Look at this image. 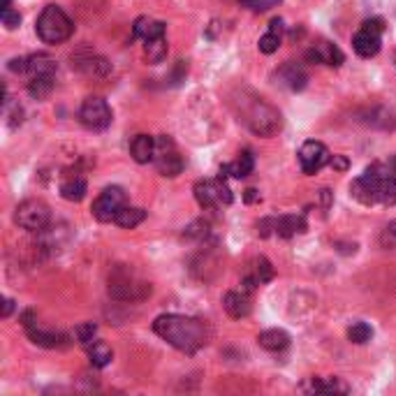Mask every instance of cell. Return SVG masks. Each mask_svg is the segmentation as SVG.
<instances>
[{
	"label": "cell",
	"instance_id": "cell-1",
	"mask_svg": "<svg viewBox=\"0 0 396 396\" xmlns=\"http://www.w3.org/2000/svg\"><path fill=\"white\" fill-rule=\"evenodd\" d=\"M153 332L163 341L170 343L172 348L185 352V355H195L197 350L206 348L214 336L206 320L179 315V313L158 315L153 320Z\"/></svg>",
	"mask_w": 396,
	"mask_h": 396
},
{
	"label": "cell",
	"instance_id": "cell-2",
	"mask_svg": "<svg viewBox=\"0 0 396 396\" xmlns=\"http://www.w3.org/2000/svg\"><path fill=\"white\" fill-rule=\"evenodd\" d=\"M350 195L366 206L396 204V156L366 167L350 185Z\"/></svg>",
	"mask_w": 396,
	"mask_h": 396
},
{
	"label": "cell",
	"instance_id": "cell-3",
	"mask_svg": "<svg viewBox=\"0 0 396 396\" xmlns=\"http://www.w3.org/2000/svg\"><path fill=\"white\" fill-rule=\"evenodd\" d=\"M232 103L237 107L239 121L246 125L252 134H257V137H274V134L283 128L281 112L269 105L267 100L250 93V98L241 95V100H232Z\"/></svg>",
	"mask_w": 396,
	"mask_h": 396
},
{
	"label": "cell",
	"instance_id": "cell-4",
	"mask_svg": "<svg viewBox=\"0 0 396 396\" xmlns=\"http://www.w3.org/2000/svg\"><path fill=\"white\" fill-rule=\"evenodd\" d=\"M151 292H153L151 283L141 281L130 267L119 264L109 274V297L116 301H144L151 297Z\"/></svg>",
	"mask_w": 396,
	"mask_h": 396
},
{
	"label": "cell",
	"instance_id": "cell-5",
	"mask_svg": "<svg viewBox=\"0 0 396 396\" xmlns=\"http://www.w3.org/2000/svg\"><path fill=\"white\" fill-rule=\"evenodd\" d=\"M35 33H37V37L45 42V45H61V42L72 37L74 23H72L70 16L65 14L63 7L47 5L45 10L40 12V16H37Z\"/></svg>",
	"mask_w": 396,
	"mask_h": 396
},
{
	"label": "cell",
	"instance_id": "cell-6",
	"mask_svg": "<svg viewBox=\"0 0 396 396\" xmlns=\"http://www.w3.org/2000/svg\"><path fill=\"white\" fill-rule=\"evenodd\" d=\"M14 223L26 232L42 234L45 230H49V225H52V209H49L42 199H26L16 206Z\"/></svg>",
	"mask_w": 396,
	"mask_h": 396
},
{
	"label": "cell",
	"instance_id": "cell-7",
	"mask_svg": "<svg viewBox=\"0 0 396 396\" xmlns=\"http://www.w3.org/2000/svg\"><path fill=\"white\" fill-rule=\"evenodd\" d=\"M195 199L202 209H216L230 206L234 202V195L225 181V176H218V179H204L195 183Z\"/></svg>",
	"mask_w": 396,
	"mask_h": 396
},
{
	"label": "cell",
	"instance_id": "cell-8",
	"mask_svg": "<svg viewBox=\"0 0 396 396\" xmlns=\"http://www.w3.org/2000/svg\"><path fill=\"white\" fill-rule=\"evenodd\" d=\"M383 33L385 21L383 19H368L359 26V30L352 37V49L361 58H373L383 47Z\"/></svg>",
	"mask_w": 396,
	"mask_h": 396
},
{
	"label": "cell",
	"instance_id": "cell-9",
	"mask_svg": "<svg viewBox=\"0 0 396 396\" xmlns=\"http://www.w3.org/2000/svg\"><path fill=\"white\" fill-rule=\"evenodd\" d=\"M112 107L107 105L105 98H98V95H91L81 103L79 107V123L83 125L86 130L93 132H100V130H107L109 125H112Z\"/></svg>",
	"mask_w": 396,
	"mask_h": 396
},
{
	"label": "cell",
	"instance_id": "cell-10",
	"mask_svg": "<svg viewBox=\"0 0 396 396\" xmlns=\"http://www.w3.org/2000/svg\"><path fill=\"white\" fill-rule=\"evenodd\" d=\"M153 163H156V170L163 176H170V179H174V176H179L183 172V158H181L172 137H167V134L156 137Z\"/></svg>",
	"mask_w": 396,
	"mask_h": 396
},
{
	"label": "cell",
	"instance_id": "cell-11",
	"mask_svg": "<svg viewBox=\"0 0 396 396\" xmlns=\"http://www.w3.org/2000/svg\"><path fill=\"white\" fill-rule=\"evenodd\" d=\"M123 206H125V192H123V188H119V185H109V188H105L95 197V202H93L91 214L100 223H112L114 218H116V214H119Z\"/></svg>",
	"mask_w": 396,
	"mask_h": 396
},
{
	"label": "cell",
	"instance_id": "cell-12",
	"mask_svg": "<svg viewBox=\"0 0 396 396\" xmlns=\"http://www.w3.org/2000/svg\"><path fill=\"white\" fill-rule=\"evenodd\" d=\"M330 160H332V153L322 141L308 139L299 148V165H301V172L304 174L320 172L325 165H330Z\"/></svg>",
	"mask_w": 396,
	"mask_h": 396
},
{
	"label": "cell",
	"instance_id": "cell-13",
	"mask_svg": "<svg viewBox=\"0 0 396 396\" xmlns=\"http://www.w3.org/2000/svg\"><path fill=\"white\" fill-rule=\"evenodd\" d=\"M274 278V267H272V262H269L267 257H255L250 262V267H248V272H246V276H243V281H241V290L243 292H252L257 288V285H264V283H269Z\"/></svg>",
	"mask_w": 396,
	"mask_h": 396
},
{
	"label": "cell",
	"instance_id": "cell-14",
	"mask_svg": "<svg viewBox=\"0 0 396 396\" xmlns=\"http://www.w3.org/2000/svg\"><path fill=\"white\" fill-rule=\"evenodd\" d=\"M306 58L310 63H322V65H332V67H341L343 61H345L341 49L336 45H332V42H327V40L318 42L313 49H308Z\"/></svg>",
	"mask_w": 396,
	"mask_h": 396
},
{
	"label": "cell",
	"instance_id": "cell-15",
	"mask_svg": "<svg viewBox=\"0 0 396 396\" xmlns=\"http://www.w3.org/2000/svg\"><path fill=\"white\" fill-rule=\"evenodd\" d=\"M276 79H281L283 86H288L290 91H304L308 83V74L299 63L288 61L276 72Z\"/></svg>",
	"mask_w": 396,
	"mask_h": 396
},
{
	"label": "cell",
	"instance_id": "cell-16",
	"mask_svg": "<svg viewBox=\"0 0 396 396\" xmlns=\"http://www.w3.org/2000/svg\"><path fill=\"white\" fill-rule=\"evenodd\" d=\"M26 332H28V339L35 343V345H40V348L61 350V348H67V345H70L67 336L61 334V332H45V330H40L37 325L26 327Z\"/></svg>",
	"mask_w": 396,
	"mask_h": 396
},
{
	"label": "cell",
	"instance_id": "cell-17",
	"mask_svg": "<svg viewBox=\"0 0 396 396\" xmlns=\"http://www.w3.org/2000/svg\"><path fill=\"white\" fill-rule=\"evenodd\" d=\"M223 306L227 310V315L234 318V320H241V318H248L252 304H250V294L248 292H227L225 299H223Z\"/></svg>",
	"mask_w": 396,
	"mask_h": 396
},
{
	"label": "cell",
	"instance_id": "cell-18",
	"mask_svg": "<svg viewBox=\"0 0 396 396\" xmlns=\"http://www.w3.org/2000/svg\"><path fill=\"white\" fill-rule=\"evenodd\" d=\"M306 232V218L304 216H281L274 218V234L283 239H290L294 234Z\"/></svg>",
	"mask_w": 396,
	"mask_h": 396
},
{
	"label": "cell",
	"instance_id": "cell-19",
	"mask_svg": "<svg viewBox=\"0 0 396 396\" xmlns=\"http://www.w3.org/2000/svg\"><path fill=\"white\" fill-rule=\"evenodd\" d=\"M255 170V158H252L250 151H243V153L234 160L230 165H223L221 167V176H234V179H246L248 174H252Z\"/></svg>",
	"mask_w": 396,
	"mask_h": 396
},
{
	"label": "cell",
	"instance_id": "cell-20",
	"mask_svg": "<svg viewBox=\"0 0 396 396\" xmlns=\"http://www.w3.org/2000/svg\"><path fill=\"white\" fill-rule=\"evenodd\" d=\"M132 35L139 37V40H156V37H163L165 35V23L158 21V19H151V16H139L137 21H134L132 26Z\"/></svg>",
	"mask_w": 396,
	"mask_h": 396
},
{
	"label": "cell",
	"instance_id": "cell-21",
	"mask_svg": "<svg viewBox=\"0 0 396 396\" xmlns=\"http://www.w3.org/2000/svg\"><path fill=\"white\" fill-rule=\"evenodd\" d=\"M130 153H132V158L137 160L139 165L153 163V156H156V139L148 137V134H137V137L132 139V144H130Z\"/></svg>",
	"mask_w": 396,
	"mask_h": 396
},
{
	"label": "cell",
	"instance_id": "cell-22",
	"mask_svg": "<svg viewBox=\"0 0 396 396\" xmlns=\"http://www.w3.org/2000/svg\"><path fill=\"white\" fill-rule=\"evenodd\" d=\"M86 190H88V185H86V179H83L81 174L65 176L63 183H61V195L67 202H81L83 197H86Z\"/></svg>",
	"mask_w": 396,
	"mask_h": 396
},
{
	"label": "cell",
	"instance_id": "cell-23",
	"mask_svg": "<svg viewBox=\"0 0 396 396\" xmlns=\"http://www.w3.org/2000/svg\"><path fill=\"white\" fill-rule=\"evenodd\" d=\"M283 30H285L283 19H272V23H269V30L257 42L260 52H262V54L278 52V47H281V40H283Z\"/></svg>",
	"mask_w": 396,
	"mask_h": 396
},
{
	"label": "cell",
	"instance_id": "cell-24",
	"mask_svg": "<svg viewBox=\"0 0 396 396\" xmlns=\"http://www.w3.org/2000/svg\"><path fill=\"white\" fill-rule=\"evenodd\" d=\"M260 348H264L269 352H281L290 345V334L283 330H267L257 336Z\"/></svg>",
	"mask_w": 396,
	"mask_h": 396
},
{
	"label": "cell",
	"instance_id": "cell-25",
	"mask_svg": "<svg viewBox=\"0 0 396 396\" xmlns=\"http://www.w3.org/2000/svg\"><path fill=\"white\" fill-rule=\"evenodd\" d=\"M56 61L49 54H33L28 56V77H47V74H56Z\"/></svg>",
	"mask_w": 396,
	"mask_h": 396
},
{
	"label": "cell",
	"instance_id": "cell-26",
	"mask_svg": "<svg viewBox=\"0 0 396 396\" xmlns=\"http://www.w3.org/2000/svg\"><path fill=\"white\" fill-rule=\"evenodd\" d=\"M144 218H146V211L144 209H139V206H128L125 204L119 214H116L114 218V223L123 227V230H134L137 225L144 223Z\"/></svg>",
	"mask_w": 396,
	"mask_h": 396
},
{
	"label": "cell",
	"instance_id": "cell-27",
	"mask_svg": "<svg viewBox=\"0 0 396 396\" xmlns=\"http://www.w3.org/2000/svg\"><path fill=\"white\" fill-rule=\"evenodd\" d=\"M88 359H91V364L95 366V368H105V366L112 364L114 350L109 348L105 341H93L88 345Z\"/></svg>",
	"mask_w": 396,
	"mask_h": 396
},
{
	"label": "cell",
	"instance_id": "cell-28",
	"mask_svg": "<svg viewBox=\"0 0 396 396\" xmlns=\"http://www.w3.org/2000/svg\"><path fill=\"white\" fill-rule=\"evenodd\" d=\"M306 390H310V392H327V394H336V392L348 394L350 387L345 385L341 378H313Z\"/></svg>",
	"mask_w": 396,
	"mask_h": 396
},
{
	"label": "cell",
	"instance_id": "cell-29",
	"mask_svg": "<svg viewBox=\"0 0 396 396\" xmlns=\"http://www.w3.org/2000/svg\"><path fill=\"white\" fill-rule=\"evenodd\" d=\"M54 91V74H47V77H30L28 81V93L35 100H47Z\"/></svg>",
	"mask_w": 396,
	"mask_h": 396
},
{
	"label": "cell",
	"instance_id": "cell-30",
	"mask_svg": "<svg viewBox=\"0 0 396 396\" xmlns=\"http://www.w3.org/2000/svg\"><path fill=\"white\" fill-rule=\"evenodd\" d=\"M144 54H146V61H148L151 65L163 63L165 58H167V40H165V35L144 42Z\"/></svg>",
	"mask_w": 396,
	"mask_h": 396
},
{
	"label": "cell",
	"instance_id": "cell-31",
	"mask_svg": "<svg viewBox=\"0 0 396 396\" xmlns=\"http://www.w3.org/2000/svg\"><path fill=\"white\" fill-rule=\"evenodd\" d=\"M371 336H373V330H371V327H368L366 322H355V325H352L350 330H348V339H350L352 343H357V345L371 341Z\"/></svg>",
	"mask_w": 396,
	"mask_h": 396
},
{
	"label": "cell",
	"instance_id": "cell-32",
	"mask_svg": "<svg viewBox=\"0 0 396 396\" xmlns=\"http://www.w3.org/2000/svg\"><path fill=\"white\" fill-rule=\"evenodd\" d=\"M95 334H98V325L95 322H83V325L77 327V330H74V339L88 348V345L95 341Z\"/></svg>",
	"mask_w": 396,
	"mask_h": 396
},
{
	"label": "cell",
	"instance_id": "cell-33",
	"mask_svg": "<svg viewBox=\"0 0 396 396\" xmlns=\"http://www.w3.org/2000/svg\"><path fill=\"white\" fill-rule=\"evenodd\" d=\"M209 234V223L206 221H195L192 225L185 227V237L188 239H204Z\"/></svg>",
	"mask_w": 396,
	"mask_h": 396
},
{
	"label": "cell",
	"instance_id": "cell-34",
	"mask_svg": "<svg viewBox=\"0 0 396 396\" xmlns=\"http://www.w3.org/2000/svg\"><path fill=\"white\" fill-rule=\"evenodd\" d=\"M239 3L252 12H267V10H272L274 5L281 3V0H239Z\"/></svg>",
	"mask_w": 396,
	"mask_h": 396
},
{
	"label": "cell",
	"instance_id": "cell-35",
	"mask_svg": "<svg viewBox=\"0 0 396 396\" xmlns=\"http://www.w3.org/2000/svg\"><path fill=\"white\" fill-rule=\"evenodd\" d=\"M0 19H3V26H5L7 30H14V28H19V23H21V14H19V12H14L12 7H10V10H5V12H3V16H0Z\"/></svg>",
	"mask_w": 396,
	"mask_h": 396
},
{
	"label": "cell",
	"instance_id": "cell-36",
	"mask_svg": "<svg viewBox=\"0 0 396 396\" xmlns=\"http://www.w3.org/2000/svg\"><path fill=\"white\" fill-rule=\"evenodd\" d=\"M383 246L396 248V221L385 227V232H383Z\"/></svg>",
	"mask_w": 396,
	"mask_h": 396
},
{
	"label": "cell",
	"instance_id": "cell-37",
	"mask_svg": "<svg viewBox=\"0 0 396 396\" xmlns=\"http://www.w3.org/2000/svg\"><path fill=\"white\" fill-rule=\"evenodd\" d=\"M10 70L16 72V74H26V70H28V58H14V61H10Z\"/></svg>",
	"mask_w": 396,
	"mask_h": 396
},
{
	"label": "cell",
	"instance_id": "cell-38",
	"mask_svg": "<svg viewBox=\"0 0 396 396\" xmlns=\"http://www.w3.org/2000/svg\"><path fill=\"white\" fill-rule=\"evenodd\" d=\"M330 165L334 167V170H339V172H345V170H348V160H345L343 156H334V158L330 160Z\"/></svg>",
	"mask_w": 396,
	"mask_h": 396
},
{
	"label": "cell",
	"instance_id": "cell-39",
	"mask_svg": "<svg viewBox=\"0 0 396 396\" xmlns=\"http://www.w3.org/2000/svg\"><path fill=\"white\" fill-rule=\"evenodd\" d=\"M14 310V299H5L3 301V318H10Z\"/></svg>",
	"mask_w": 396,
	"mask_h": 396
},
{
	"label": "cell",
	"instance_id": "cell-40",
	"mask_svg": "<svg viewBox=\"0 0 396 396\" xmlns=\"http://www.w3.org/2000/svg\"><path fill=\"white\" fill-rule=\"evenodd\" d=\"M255 192H257V190L248 188V190H246V202H255V199H257V195H255Z\"/></svg>",
	"mask_w": 396,
	"mask_h": 396
},
{
	"label": "cell",
	"instance_id": "cell-41",
	"mask_svg": "<svg viewBox=\"0 0 396 396\" xmlns=\"http://www.w3.org/2000/svg\"><path fill=\"white\" fill-rule=\"evenodd\" d=\"M10 7H12V0H3V12L10 10Z\"/></svg>",
	"mask_w": 396,
	"mask_h": 396
}]
</instances>
